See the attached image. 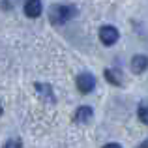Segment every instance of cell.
<instances>
[{"label":"cell","mask_w":148,"mask_h":148,"mask_svg":"<svg viewBox=\"0 0 148 148\" xmlns=\"http://www.w3.org/2000/svg\"><path fill=\"white\" fill-rule=\"evenodd\" d=\"M92 116H94V111H92V107H88V105H83V107H79L75 111V114H73V120H75L77 124H88L92 120Z\"/></svg>","instance_id":"4"},{"label":"cell","mask_w":148,"mask_h":148,"mask_svg":"<svg viewBox=\"0 0 148 148\" xmlns=\"http://www.w3.org/2000/svg\"><path fill=\"white\" fill-rule=\"evenodd\" d=\"M2 148H23V146H21V141H19V139H10Z\"/></svg>","instance_id":"10"},{"label":"cell","mask_w":148,"mask_h":148,"mask_svg":"<svg viewBox=\"0 0 148 148\" xmlns=\"http://www.w3.org/2000/svg\"><path fill=\"white\" fill-rule=\"evenodd\" d=\"M34 86H36L40 98H43V101H49V103H54V101H56V98H54V94H53V88H51V84H47V83H36Z\"/></svg>","instance_id":"6"},{"label":"cell","mask_w":148,"mask_h":148,"mask_svg":"<svg viewBox=\"0 0 148 148\" xmlns=\"http://www.w3.org/2000/svg\"><path fill=\"white\" fill-rule=\"evenodd\" d=\"M118 38H120V34H118V30H116L114 26L105 25V26H101V28H99V41L103 45H107V47L114 45L116 41H118Z\"/></svg>","instance_id":"3"},{"label":"cell","mask_w":148,"mask_h":148,"mask_svg":"<svg viewBox=\"0 0 148 148\" xmlns=\"http://www.w3.org/2000/svg\"><path fill=\"white\" fill-rule=\"evenodd\" d=\"M137 114H139V120H141L143 124H146V126H148V105H146V103H141V105H139Z\"/></svg>","instance_id":"9"},{"label":"cell","mask_w":148,"mask_h":148,"mask_svg":"<svg viewBox=\"0 0 148 148\" xmlns=\"http://www.w3.org/2000/svg\"><path fill=\"white\" fill-rule=\"evenodd\" d=\"M41 0H26L25 2V15L30 19H36L41 15Z\"/></svg>","instance_id":"5"},{"label":"cell","mask_w":148,"mask_h":148,"mask_svg":"<svg viewBox=\"0 0 148 148\" xmlns=\"http://www.w3.org/2000/svg\"><path fill=\"white\" fill-rule=\"evenodd\" d=\"M146 68H148V56H145V54H135L131 58V71L133 73H143V71H146Z\"/></svg>","instance_id":"7"},{"label":"cell","mask_w":148,"mask_h":148,"mask_svg":"<svg viewBox=\"0 0 148 148\" xmlns=\"http://www.w3.org/2000/svg\"><path fill=\"white\" fill-rule=\"evenodd\" d=\"M2 112H4V109H2V103H0V116H2Z\"/></svg>","instance_id":"12"},{"label":"cell","mask_w":148,"mask_h":148,"mask_svg":"<svg viewBox=\"0 0 148 148\" xmlns=\"http://www.w3.org/2000/svg\"><path fill=\"white\" fill-rule=\"evenodd\" d=\"M75 84H77L81 94H90L96 88V79H94L92 73H79L77 79H75Z\"/></svg>","instance_id":"2"},{"label":"cell","mask_w":148,"mask_h":148,"mask_svg":"<svg viewBox=\"0 0 148 148\" xmlns=\"http://www.w3.org/2000/svg\"><path fill=\"white\" fill-rule=\"evenodd\" d=\"M103 148H122L120 145H116V143H109V145H105Z\"/></svg>","instance_id":"11"},{"label":"cell","mask_w":148,"mask_h":148,"mask_svg":"<svg viewBox=\"0 0 148 148\" xmlns=\"http://www.w3.org/2000/svg\"><path fill=\"white\" fill-rule=\"evenodd\" d=\"M105 79L111 84H114V86H120V84H122V79H120V75L114 69H105Z\"/></svg>","instance_id":"8"},{"label":"cell","mask_w":148,"mask_h":148,"mask_svg":"<svg viewBox=\"0 0 148 148\" xmlns=\"http://www.w3.org/2000/svg\"><path fill=\"white\" fill-rule=\"evenodd\" d=\"M75 13H77V10L73 6L54 4V6H51V10H49V19H51V23H53L54 26H58V25L68 23L71 17H75Z\"/></svg>","instance_id":"1"}]
</instances>
